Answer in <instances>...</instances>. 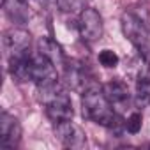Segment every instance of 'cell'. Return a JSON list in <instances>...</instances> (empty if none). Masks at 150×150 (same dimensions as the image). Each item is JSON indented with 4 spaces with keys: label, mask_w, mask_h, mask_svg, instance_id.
<instances>
[{
    "label": "cell",
    "mask_w": 150,
    "mask_h": 150,
    "mask_svg": "<svg viewBox=\"0 0 150 150\" xmlns=\"http://www.w3.org/2000/svg\"><path fill=\"white\" fill-rule=\"evenodd\" d=\"M87 0H57V7L65 14H80L85 9Z\"/></svg>",
    "instance_id": "4fadbf2b"
},
{
    "label": "cell",
    "mask_w": 150,
    "mask_h": 150,
    "mask_svg": "<svg viewBox=\"0 0 150 150\" xmlns=\"http://www.w3.org/2000/svg\"><path fill=\"white\" fill-rule=\"evenodd\" d=\"M78 28H80V35L83 41L87 42H97L103 37V18L101 14L92 9V7H85L80 13V20H78Z\"/></svg>",
    "instance_id": "3957f363"
},
{
    "label": "cell",
    "mask_w": 150,
    "mask_h": 150,
    "mask_svg": "<svg viewBox=\"0 0 150 150\" xmlns=\"http://www.w3.org/2000/svg\"><path fill=\"white\" fill-rule=\"evenodd\" d=\"M2 6H4L6 14L16 23H23L28 18L27 0H2Z\"/></svg>",
    "instance_id": "8fae6325"
},
{
    "label": "cell",
    "mask_w": 150,
    "mask_h": 150,
    "mask_svg": "<svg viewBox=\"0 0 150 150\" xmlns=\"http://www.w3.org/2000/svg\"><path fill=\"white\" fill-rule=\"evenodd\" d=\"M99 62H101V65L103 67H106V69H111V67H117L118 65V62H120V58H118V55L113 51V50H101L99 51Z\"/></svg>",
    "instance_id": "5bb4252c"
},
{
    "label": "cell",
    "mask_w": 150,
    "mask_h": 150,
    "mask_svg": "<svg viewBox=\"0 0 150 150\" xmlns=\"http://www.w3.org/2000/svg\"><path fill=\"white\" fill-rule=\"evenodd\" d=\"M145 146H148V148H150V143H146V145H145Z\"/></svg>",
    "instance_id": "2e32d148"
},
{
    "label": "cell",
    "mask_w": 150,
    "mask_h": 150,
    "mask_svg": "<svg viewBox=\"0 0 150 150\" xmlns=\"http://www.w3.org/2000/svg\"><path fill=\"white\" fill-rule=\"evenodd\" d=\"M55 136L65 148H83L87 145L85 132L81 131V127H78L72 122V118L64 120V122H57L55 124Z\"/></svg>",
    "instance_id": "5b68a950"
},
{
    "label": "cell",
    "mask_w": 150,
    "mask_h": 150,
    "mask_svg": "<svg viewBox=\"0 0 150 150\" xmlns=\"http://www.w3.org/2000/svg\"><path fill=\"white\" fill-rule=\"evenodd\" d=\"M104 92H106V96H108V99H110V103L113 104L115 110L125 108L131 101V94H129L127 85L118 81V80H113L108 85H104Z\"/></svg>",
    "instance_id": "9c48e42d"
},
{
    "label": "cell",
    "mask_w": 150,
    "mask_h": 150,
    "mask_svg": "<svg viewBox=\"0 0 150 150\" xmlns=\"http://www.w3.org/2000/svg\"><path fill=\"white\" fill-rule=\"evenodd\" d=\"M65 80H67V83L74 88V90H78V88H81V85L85 83V72H83V69L81 67H78V65H67L65 67Z\"/></svg>",
    "instance_id": "7c38bea8"
},
{
    "label": "cell",
    "mask_w": 150,
    "mask_h": 150,
    "mask_svg": "<svg viewBox=\"0 0 150 150\" xmlns=\"http://www.w3.org/2000/svg\"><path fill=\"white\" fill-rule=\"evenodd\" d=\"M37 48H39V53H41L42 57H46L48 60H51L57 67L64 65V53H62V48H60L53 39H50V37H41Z\"/></svg>",
    "instance_id": "30bf717a"
},
{
    "label": "cell",
    "mask_w": 150,
    "mask_h": 150,
    "mask_svg": "<svg viewBox=\"0 0 150 150\" xmlns=\"http://www.w3.org/2000/svg\"><path fill=\"white\" fill-rule=\"evenodd\" d=\"M46 115L48 118L57 124V122H64V120H71L72 115H74V110H72V103H71V97L60 90L53 99H50L46 104Z\"/></svg>",
    "instance_id": "ba28073f"
},
{
    "label": "cell",
    "mask_w": 150,
    "mask_h": 150,
    "mask_svg": "<svg viewBox=\"0 0 150 150\" xmlns=\"http://www.w3.org/2000/svg\"><path fill=\"white\" fill-rule=\"evenodd\" d=\"M30 41H32V35H30L28 30L20 28V27L9 28V30L4 34V39H2V42H4V51H6V55H7V60L28 53Z\"/></svg>",
    "instance_id": "277c9868"
},
{
    "label": "cell",
    "mask_w": 150,
    "mask_h": 150,
    "mask_svg": "<svg viewBox=\"0 0 150 150\" xmlns=\"http://www.w3.org/2000/svg\"><path fill=\"white\" fill-rule=\"evenodd\" d=\"M81 108H83V117L99 124V125L113 127L118 124L117 110L110 103L104 88H101L97 85H90L83 90Z\"/></svg>",
    "instance_id": "6da1fadb"
},
{
    "label": "cell",
    "mask_w": 150,
    "mask_h": 150,
    "mask_svg": "<svg viewBox=\"0 0 150 150\" xmlns=\"http://www.w3.org/2000/svg\"><path fill=\"white\" fill-rule=\"evenodd\" d=\"M20 141H21V124H20V120L14 115L4 111L0 115V146L13 150L20 145Z\"/></svg>",
    "instance_id": "8992f818"
},
{
    "label": "cell",
    "mask_w": 150,
    "mask_h": 150,
    "mask_svg": "<svg viewBox=\"0 0 150 150\" xmlns=\"http://www.w3.org/2000/svg\"><path fill=\"white\" fill-rule=\"evenodd\" d=\"M141 122H143V118H141V113H139V111L131 113V115L127 117V120H125V129H127V132L138 134L139 129H141Z\"/></svg>",
    "instance_id": "9a60e30c"
},
{
    "label": "cell",
    "mask_w": 150,
    "mask_h": 150,
    "mask_svg": "<svg viewBox=\"0 0 150 150\" xmlns=\"http://www.w3.org/2000/svg\"><path fill=\"white\" fill-rule=\"evenodd\" d=\"M58 80V72H57V65L48 60L46 57H42L41 53H37L35 57H32V74H30V81H34L37 87L46 85V83H53Z\"/></svg>",
    "instance_id": "52a82bcc"
},
{
    "label": "cell",
    "mask_w": 150,
    "mask_h": 150,
    "mask_svg": "<svg viewBox=\"0 0 150 150\" xmlns=\"http://www.w3.org/2000/svg\"><path fill=\"white\" fill-rule=\"evenodd\" d=\"M120 25L125 39L139 51L141 60L150 62V32L145 21L134 13H124Z\"/></svg>",
    "instance_id": "7a4b0ae2"
}]
</instances>
